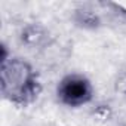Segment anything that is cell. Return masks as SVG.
Here are the masks:
<instances>
[{
  "label": "cell",
  "mask_w": 126,
  "mask_h": 126,
  "mask_svg": "<svg viewBox=\"0 0 126 126\" xmlns=\"http://www.w3.org/2000/svg\"><path fill=\"white\" fill-rule=\"evenodd\" d=\"M108 12V3H85L74 12V21L83 28H96L104 22V14Z\"/></svg>",
  "instance_id": "3"
},
{
  "label": "cell",
  "mask_w": 126,
  "mask_h": 126,
  "mask_svg": "<svg viewBox=\"0 0 126 126\" xmlns=\"http://www.w3.org/2000/svg\"><path fill=\"white\" fill-rule=\"evenodd\" d=\"M2 95L15 105L25 107L40 94L42 86L33 67L21 58L2 59L0 68Z\"/></svg>",
  "instance_id": "1"
},
{
  "label": "cell",
  "mask_w": 126,
  "mask_h": 126,
  "mask_svg": "<svg viewBox=\"0 0 126 126\" xmlns=\"http://www.w3.org/2000/svg\"><path fill=\"white\" fill-rule=\"evenodd\" d=\"M21 39L27 46H39L46 40V31L39 25H30L22 31Z\"/></svg>",
  "instance_id": "4"
},
{
  "label": "cell",
  "mask_w": 126,
  "mask_h": 126,
  "mask_svg": "<svg viewBox=\"0 0 126 126\" xmlns=\"http://www.w3.org/2000/svg\"><path fill=\"white\" fill-rule=\"evenodd\" d=\"M117 86H119V89H120L122 92H125V94H126V74H125V76H122V77L119 79Z\"/></svg>",
  "instance_id": "5"
},
{
  "label": "cell",
  "mask_w": 126,
  "mask_h": 126,
  "mask_svg": "<svg viewBox=\"0 0 126 126\" xmlns=\"http://www.w3.org/2000/svg\"><path fill=\"white\" fill-rule=\"evenodd\" d=\"M58 99L68 107H80L92 99L94 89L91 82L82 74H68L62 79L56 89Z\"/></svg>",
  "instance_id": "2"
}]
</instances>
